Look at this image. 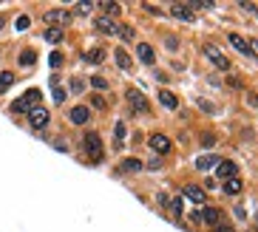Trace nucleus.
I'll return each mask as SVG.
<instances>
[{"label":"nucleus","instance_id":"f257e3e1","mask_svg":"<svg viewBox=\"0 0 258 232\" xmlns=\"http://www.w3.org/2000/svg\"><path fill=\"white\" fill-rule=\"evenodd\" d=\"M82 145H85V153H88L97 164L105 159V153H102V142H99V133H85V136H82Z\"/></svg>","mask_w":258,"mask_h":232},{"label":"nucleus","instance_id":"f03ea898","mask_svg":"<svg viewBox=\"0 0 258 232\" xmlns=\"http://www.w3.org/2000/svg\"><path fill=\"white\" fill-rule=\"evenodd\" d=\"M205 57H207L210 62H213V65H216L219 71H230V68H233V62L227 60V57H224V54L219 51V48H216L213 43H205Z\"/></svg>","mask_w":258,"mask_h":232},{"label":"nucleus","instance_id":"7ed1b4c3","mask_svg":"<svg viewBox=\"0 0 258 232\" xmlns=\"http://www.w3.org/2000/svg\"><path fill=\"white\" fill-rule=\"evenodd\" d=\"M40 91H37V88H31V91H28L26 96H20L17 102H11V111L14 113H26V111H31V105H34L37 108V102H40Z\"/></svg>","mask_w":258,"mask_h":232},{"label":"nucleus","instance_id":"20e7f679","mask_svg":"<svg viewBox=\"0 0 258 232\" xmlns=\"http://www.w3.org/2000/svg\"><path fill=\"white\" fill-rule=\"evenodd\" d=\"M128 102H131V108H134V113H148L151 111V105H148V99H145L142 91H136V88H128Z\"/></svg>","mask_w":258,"mask_h":232},{"label":"nucleus","instance_id":"39448f33","mask_svg":"<svg viewBox=\"0 0 258 232\" xmlns=\"http://www.w3.org/2000/svg\"><path fill=\"white\" fill-rule=\"evenodd\" d=\"M48 119H51V113L45 111L43 105H37V108L28 111V122H31V128H37V130H43L45 125H48Z\"/></svg>","mask_w":258,"mask_h":232},{"label":"nucleus","instance_id":"423d86ee","mask_svg":"<svg viewBox=\"0 0 258 232\" xmlns=\"http://www.w3.org/2000/svg\"><path fill=\"white\" fill-rule=\"evenodd\" d=\"M65 23H71V11H62V9H54L45 14V26L48 28H57V26H65Z\"/></svg>","mask_w":258,"mask_h":232},{"label":"nucleus","instance_id":"0eeeda50","mask_svg":"<svg viewBox=\"0 0 258 232\" xmlns=\"http://www.w3.org/2000/svg\"><path fill=\"white\" fill-rule=\"evenodd\" d=\"M148 145L153 147V150H156V153H170V147H173V142H170L168 136H165V133H151V139H148Z\"/></svg>","mask_w":258,"mask_h":232},{"label":"nucleus","instance_id":"6e6552de","mask_svg":"<svg viewBox=\"0 0 258 232\" xmlns=\"http://www.w3.org/2000/svg\"><path fill=\"white\" fill-rule=\"evenodd\" d=\"M199 221L210 224V227H219V224L224 221V213H222V210H216V207H207V210L199 213Z\"/></svg>","mask_w":258,"mask_h":232},{"label":"nucleus","instance_id":"1a4fd4ad","mask_svg":"<svg viewBox=\"0 0 258 232\" xmlns=\"http://www.w3.org/2000/svg\"><path fill=\"white\" fill-rule=\"evenodd\" d=\"M170 14H173L176 20H185V23H193V20H196L187 3H173V6H170Z\"/></svg>","mask_w":258,"mask_h":232},{"label":"nucleus","instance_id":"9d476101","mask_svg":"<svg viewBox=\"0 0 258 232\" xmlns=\"http://www.w3.org/2000/svg\"><path fill=\"white\" fill-rule=\"evenodd\" d=\"M185 198H190L193 204H205L207 201V193L202 187H196V184H185V193H182Z\"/></svg>","mask_w":258,"mask_h":232},{"label":"nucleus","instance_id":"9b49d317","mask_svg":"<svg viewBox=\"0 0 258 232\" xmlns=\"http://www.w3.org/2000/svg\"><path fill=\"white\" fill-rule=\"evenodd\" d=\"M136 57H139L145 65H153V62H156V51H153L148 43H136Z\"/></svg>","mask_w":258,"mask_h":232},{"label":"nucleus","instance_id":"f8f14e48","mask_svg":"<svg viewBox=\"0 0 258 232\" xmlns=\"http://www.w3.org/2000/svg\"><path fill=\"white\" fill-rule=\"evenodd\" d=\"M68 119H71L74 125H85V122L91 119V111L85 108V105H77V108H71V111H68Z\"/></svg>","mask_w":258,"mask_h":232},{"label":"nucleus","instance_id":"ddd939ff","mask_svg":"<svg viewBox=\"0 0 258 232\" xmlns=\"http://www.w3.org/2000/svg\"><path fill=\"white\" fill-rule=\"evenodd\" d=\"M159 102L168 108V111H176L179 108V99H176V94L173 91H168V88H159Z\"/></svg>","mask_w":258,"mask_h":232},{"label":"nucleus","instance_id":"4468645a","mask_svg":"<svg viewBox=\"0 0 258 232\" xmlns=\"http://www.w3.org/2000/svg\"><path fill=\"white\" fill-rule=\"evenodd\" d=\"M94 23H97V28L102 31V34H111V37H116V26H119V23H114V20H108V17H97Z\"/></svg>","mask_w":258,"mask_h":232},{"label":"nucleus","instance_id":"2eb2a0df","mask_svg":"<svg viewBox=\"0 0 258 232\" xmlns=\"http://www.w3.org/2000/svg\"><path fill=\"white\" fill-rule=\"evenodd\" d=\"M114 60H116V65H119V71H125V74H128L131 68H134V65H131V57L125 54V48H116Z\"/></svg>","mask_w":258,"mask_h":232},{"label":"nucleus","instance_id":"dca6fc26","mask_svg":"<svg viewBox=\"0 0 258 232\" xmlns=\"http://www.w3.org/2000/svg\"><path fill=\"white\" fill-rule=\"evenodd\" d=\"M241 190H244V181H241V179H236V176L224 181V193H227V196H239Z\"/></svg>","mask_w":258,"mask_h":232},{"label":"nucleus","instance_id":"f3484780","mask_svg":"<svg viewBox=\"0 0 258 232\" xmlns=\"http://www.w3.org/2000/svg\"><path fill=\"white\" fill-rule=\"evenodd\" d=\"M142 170V162L139 159H125L122 164H119V173H139Z\"/></svg>","mask_w":258,"mask_h":232},{"label":"nucleus","instance_id":"a211bd4d","mask_svg":"<svg viewBox=\"0 0 258 232\" xmlns=\"http://www.w3.org/2000/svg\"><path fill=\"white\" fill-rule=\"evenodd\" d=\"M99 9L105 11V14H108V20H111V17H119L122 6H119V3H111V0H105V3H99Z\"/></svg>","mask_w":258,"mask_h":232},{"label":"nucleus","instance_id":"6ab92c4d","mask_svg":"<svg viewBox=\"0 0 258 232\" xmlns=\"http://www.w3.org/2000/svg\"><path fill=\"white\" fill-rule=\"evenodd\" d=\"M116 37H122L125 43H136V31L131 26H116Z\"/></svg>","mask_w":258,"mask_h":232},{"label":"nucleus","instance_id":"aec40b11","mask_svg":"<svg viewBox=\"0 0 258 232\" xmlns=\"http://www.w3.org/2000/svg\"><path fill=\"white\" fill-rule=\"evenodd\" d=\"M216 164H219V159H216V156H210V153H207V156H199V159H196V167H199V170H210V167H216Z\"/></svg>","mask_w":258,"mask_h":232},{"label":"nucleus","instance_id":"412c9836","mask_svg":"<svg viewBox=\"0 0 258 232\" xmlns=\"http://www.w3.org/2000/svg\"><path fill=\"white\" fill-rule=\"evenodd\" d=\"M219 176H222V179H233V176H236V164H233L230 159H227V162H219Z\"/></svg>","mask_w":258,"mask_h":232},{"label":"nucleus","instance_id":"4be33fe9","mask_svg":"<svg viewBox=\"0 0 258 232\" xmlns=\"http://www.w3.org/2000/svg\"><path fill=\"white\" fill-rule=\"evenodd\" d=\"M11 85H14V74H11V71H0V94L9 91Z\"/></svg>","mask_w":258,"mask_h":232},{"label":"nucleus","instance_id":"5701e85b","mask_svg":"<svg viewBox=\"0 0 258 232\" xmlns=\"http://www.w3.org/2000/svg\"><path fill=\"white\" fill-rule=\"evenodd\" d=\"M102 60H105V51H102V48H91V51L85 54V62H94V65H99Z\"/></svg>","mask_w":258,"mask_h":232},{"label":"nucleus","instance_id":"b1692460","mask_svg":"<svg viewBox=\"0 0 258 232\" xmlns=\"http://www.w3.org/2000/svg\"><path fill=\"white\" fill-rule=\"evenodd\" d=\"M230 43H233V48H236V51H241V54H250V51H247V40H244V37H239V34H230Z\"/></svg>","mask_w":258,"mask_h":232},{"label":"nucleus","instance_id":"393cba45","mask_svg":"<svg viewBox=\"0 0 258 232\" xmlns=\"http://www.w3.org/2000/svg\"><path fill=\"white\" fill-rule=\"evenodd\" d=\"M114 145L116 147L125 145V125H122V122H116V128H114Z\"/></svg>","mask_w":258,"mask_h":232},{"label":"nucleus","instance_id":"a878e982","mask_svg":"<svg viewBox=\"0 0 258 232\" xmlns=\"http://www.w3.org/2000/svg\"><path fill=\"white\" fill-rule=\"evenodd\" d=\"M244 105H247L250 111H258V94H253V91H244Z\"/></svg>","mask_w":258,"mask_h":232},{"label":"nucleus","instance_id":"bb28decb","mask_svg":"<svg viewBox=\"0 0 258 232\" xmlns=\"http://www.w3.org/2000/svg\"><path fill=\"white\" fill-rule=\"evenodd\" d=\"M45 40H48V43H60V40H62V28H45Z\"/></svg>","mask_w":258,"mask_h":232},{"label":"nucleus","instance_id":"cd10ccee","mask_svg":"<svg viewBox=\"0 0 258 232\" xmlns=\"http://www.w3.org/2000/svg\"><path fill=\"white\" fill-rule=\"evenodd\" d=\"M34 62H37L34 51H23V54H20V65H34Z\"/></svg>","mask_w":258,"mask_h":232},{"label":"nucleus","instance_id":"c85d7f7f","mask_svg":"<svg viewBox=\"0 0 258 232\" xmlns=\"http://www.w3.org/2000/svg\"><path fill=\"white\" fill-rule=\"evenodd\" d=\"M71 91H74V94H82V91H85V79L74 77V79H71Z\"/></svg>","mask_w":258,"mask_h":232},{"label":"nucleus","instance_id":"c756f323","mask_svg":"<svg viewBox=\"0 0 258 232\" xmlns=\"http://www.w3.org/2000/svg\"><path fill=\"white\" fill-rule=\"evenodd\" d=\"M91 88H97V91H108V79L94 77V79H91Z\"/></svg>","mask_w":258,"mask_h":232},{"label":"nucleus","instance_id":"7c9ffc66","mask_svg":"<svg viewBox=\"0 0 258 232\" xmlns=\"http://www.w3.org/2000/svg\"><path fill=\"white\" fill-rule=\"evenodd\" d=\"M91 108H97V111H105L108 102L102 99V96H91Z\"/></svg>","mask_w":258,"mask_h":232},{"label":"nucleus","instance_id":"2f4dec72","mask_svg":"<svg viewBox=\"0 0 258 232\" xmlns=\"http://www.w3.org/2000/svg\"><path fill=\"white\" fill-rule=\"evenodd\" d=\"M54 102H57V105L65 102V88H60V85L54 88Z\"/></svg>","mask_w":258,"mask_h":232},{"label":"nucleus","instance_id":"473e14b6","mask_svg":"<svg viewBox=\"0 0 258 232\" xmlns=\"http://www.w3.org/2000/svg\"><path fill=\"white\" fill-rule=\"evenodd\" d=\"M62 60H65V57H62L60 51H54V54H51V60H48V62H51V68H60V65H62Z\"/></svg>","mask_w":258,"mask_h":232},{"label":"nucleus","instance_id":"72a5a7b5","mask_svg":"<svg viewBox=\"0 0 258 232\" xmlns=\"http://www.w3.org/2000/svg\"><path fill=\"white\" fill-rule=\"evenodd\" d=\"M91 11H94L91 3H77V14H91Z\"/></svg>","mask_w":258,"mask_h":232},{"label":"nucleus","instance_id":"f704fd0d","mask_svg":"<svg viewBox=\"0 0 258 232\" xmlns=\"http://www.w3.org/2000/svg\"><path fill=\"white\" fill-rule=\"evenodd\" d=\"M247 51L258 60V40H247Z\"/></svg>","mask_w":258,"mask_h":232},{"label":"nucleus","instance_id":"c9c22d12","mask_svg":"<svg viewBox=\"0 0 258 232\" xmlns=\"http://www.w3.org/2000/svg\"><path fill=\"white\" fill-rule=\"evenodd\" d=\"M165 48H168V51H176V48H179V40H176V37H168V40H165Z\"/></svg>","mask_w":258,"mask_h":232},{"label":"nucleus","instance_id":"e433bc0d","mask_svg":"<svg viewBox=\"0 0 258 232\" xmlns=\"http://www.w3.org/2000/svg\"><path fill=\"white\" fill-rule=\"evenodd\" d=\"M170 207H173V213H176V218L182 215V198H173V201H168Z\"/></svg>","mask_w":258,"mask_h":232},{"label":"nucleus","instance_id":"4c0bfd02","mask_svg":"<svg viewBox=\"0 0 258 232\" xmlns=\"http://www.w3.org/2000/svg\"><path fill=\"white\" fill-rule=\"evenodd\" d=\"M227 85H233L236 91H241V88H244V85H241V79H239V77H227Z\"/></svg>","mask_w":258,"mask_h":232},{"label":"nucleus","instance_id":"58836bf2","mask_svg":"<svg viewBox=\"0 0 258 232\" xmlns=\"http://www.w3.org/2000/svg\"><path fill=\"white\" fill-rule=\"evenodd\" d=\"M213 142H216V136H213V133H205V136H202V145H205V147H210Z\"/></svg>","mask_w":258,"mask_h":232},{"label":"nucleus","instance_id":"ea45409f","mask_svg":"<svg viewBox=\"0 0 258 232\" xmlns=\"http://www.w3.org/2000/svg\"><path fill=\"white\" fill-rule=\"evenodd\" d=\"M216 232H236V230H233V224H219V227H216Z\"/></svg>","mask_w":258,"mask_h":232},{"label":"nucleus","instance_id":"a19ab883","mask_svg":"<svg viewBox=\"0 0 258 232\" xmlns=\"http://www.w3.org/2000/svg\"><path fill=\"white\" fill-rule=\"evenodd\" d=\"M241 9H244V11H253V14H258V6H256V3H241Z\"/></svg>","mask_w":258,"mask_h":232},{"label":"nucleus","instance_id":"79ce46f5","mask_svg":"<svg viewBox=\"0 0 258 232\" xmlns=\"http://www.w3.org/2000/svg\"><path fill=\"white\" fill-rule=\"evenodd\" d=\"M199 108H202V111H207V113H213V105L205 102V99H199Z\"/></svg>","mask_w":258,"mask_h":232},{"label":"nucleus","instance_id":"37998d69","mask_svg":"<svg viewBox=\"0 0 258 232\" xmlns=\"http://www.w3.org/2000/svg\"><path fill=\"white\" fill-rule=\"evenodd\" d=\"M148 167H151V170H159V167H162V159H151V162H148Z\"/></svg>","mask_w":258,"mask_h":232},{"label":"nucleus","instance_id":"c03bdc74","mask_svg":"<svg viewBox=\"0 0 258 232\" xmlns=\"http://www.w3.org/2000/svg\"><path fill=\"white\" fill-rule=\"evenodd\" d=\"M17 28H20V31H23V28H28V17H20L17 20Z\"/></svg>","mask_w":258,"mask_h":232},{"label":"nucleus","instance_id":"a18cd8bd","mask_svg":"<svg viewBox=\"0 0 258 232\" xmlns=\"http://www.w3.org/2000/svg\"><path fill=\"white\" fill-rule=\"evenodd\" d=\"M3 26H6V20H3V17H0V31H3Z\"/></svg>","mask_w":258,"mask_h":232}]
</instances>
